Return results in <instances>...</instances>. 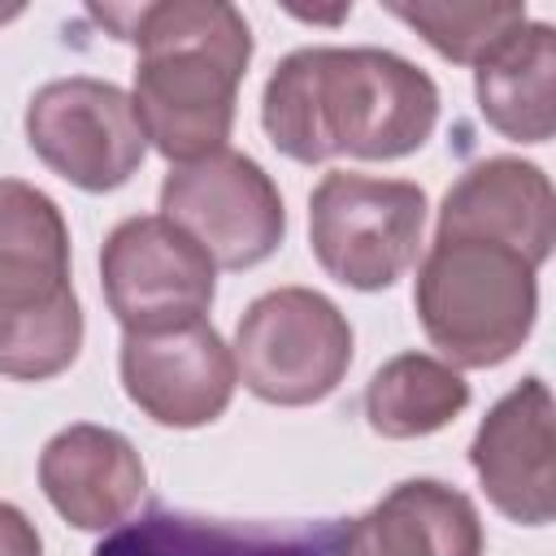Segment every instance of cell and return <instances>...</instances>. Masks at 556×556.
Here are the masks:
<instances>
[{
    "label": "cell",
    "mask_w": 556,
    "mask_h": 556,
    "mask_svg": "<svg viewBox=\"0 0 556 556\" xmlns=\"http://www.w3.org/2000/svg\"><path fill=\"white\" fill-rule=\"evenodd\" d=\"M439 122V87L382 48H300L278 61L261 96L269 143L300 161H395L417 152Z\"/></svg>",
    "instance_id": "1"
},
{
    "label": "cell",
    "mask_w": 556,
    "mask_h": 556,
    "mask_svg": "<svg viewBox=\"0 0 556 556\" xmlns=\"http://www.w3.org/2000/svg\"><path fill=\"white\" fill-rule=\"evenodd\" d=\"M91 17L139 48L130 104L143 139L178 165L222 152L252 61L243 13L226 0H161L91 4Z\"/></svg>",
    "instance_id": "2"
},
{
    "label": "cell",
    "mask_w": 556,
    "mask_h": 556,
    "mask_svg": "<svg viewBox=\"0 0 556 556\" xmlns=\"http://www.w3.org/2000/svg\"><path fill=\"white\" fill-rule=\"evenodd\" d=\"M83 348V308L70 287V226L52 195L0 178V374L56 378Z\"/></svg>",
    "instance_id": "3"
},
{
    "label": "cell",
    "mask_w": 556,
    "mask_h": 556,
    "mask_svg": "<svg viewBox=\"0 0 556 556\" xmlns=\"http://www.w3.org/2000/svg\"><path fill=\"white\" fill-rule=\"evenodd\" d=\"M539 265L517 248L434 235L417 265L413 308L426 339L460 369L504 365L530 334L539 313Z\"/></svg>",
    "instance_id": "4"
},
{
    "label": "cell",
    "mask_w": 556,
    "mask_h": 556,
    "mask_svg": "<svg viewBox=\"0 0 556 556\" xmlns=\"http://www.w3.org/2000/svg\"><path fill=\"white\" fill-rule=\"evenodd\" d=\"M239 382L278 408L326 400L352 365V326L334 300L308 287H278L248 304L235 326Z\"/></svg>",
    "instance_id": "5"
},
{
    "label": "cell",
    "mask_w": 556,
    "mask_h": 556,
    "mask_svg": "<svg viewBox=\"0 0 556 556\" xmlns=\"http://www.w3.org/2000/svg\"><path fill=\"white\" fill-rule=\"evenodd\" d=\"M426 226V191L404 178L334 169L308 195V243L317 265L352 287L382 291L413 261Z\"/></svg>",
    "instance_id": "6"
},
{
    "label": "cell",
    "mask_w": 556,
    "mask_h": 556,
    "mask_svg": "<svg viewBox=\"0 0 556 556\" xmlns=\"http://www.w3.org/2000/svg\"><path fill=\"white\" fill-rule=\"evenodd\" d=\"M161 217L187 230L217 269H252L274 256L287 235L274 178L230 148L174 165L161 182Z\"/></svg>",
    "instance_id": "7"
},
{
    "label": "cell",
    "mask_w": 556,
    "mask_h": 556,
    "mask_svg": "<svg viewBox=\"0 0 556 556\" xmlns=\"http://www.w3.org/2000/svg\"><path fill=\"white\" fill-rule=\"evenodd\" d=\"M100 287L122 330H169L200 321L217 295V265L169 217H126L100 248Z\"/></svg>",
    "instance_id": "8"
},
{
    "label": "cell",
    "mask_w": 556,
    "mask_h": 556,
    "mask_svg": "<svg viewBox=\"0 0 556 556\" xmlns=\"http://www.w3.org/2000/svg\"><path fill=\"white\" fill-rule=\"evenodd\" d=\"M30 152L83 191H113L143 165L148 139L122 87L100 78L43 83L26 104Z\"/></svg>",
    "instance_id": "9"
},
{
    "label": "cell",
    "mask_w": 556,
    "mask_h": 556,
    "mask_svg": "<svg viewBox=\"0 0 556 556\" xmlns=\"http://www.w3.org/2000/svg\"><path fill=\"white\" fill-rule=\"evenodd\" d=\"M117 365L130 404L156 426L174 430L217 421L239 382L230 348L204 317L169 330H126Z\"/></svg>",
    "instance_id": "10"
},
{
    "label": "cell",
    "mask_w": 556,
    "mask_h": 556,
    "mask_svg": "<svg viewBox=\"0 0 556 556\" xmlns=\"http://www.w3.org/2000/svg\"><path fill=\"white\" fill-rule=\"evenodd\" d=\"M473 473L486 500L517 526H547L556 513L552 460V391L543 378H521L478 426L469 443Z\"/></svg>",
    "instance_id": "11"
},
{
    "label": "cell",
    "mask_w": 556,
    "mask_h": 556,
    "mask_svg": "<svg viewBox=\"0 0 556 556\" xmlns=\"http://www.w3.org/2000/svg\"><path fill=\"white\" fill-rule=\"evenodd\" d=\"M434 235H469L517 248L543 265L556 243V200L539 165L517 156H491L469 165L443 195Z\"/></svg>",
    "instance_id": "12"
},
{
    "label": "cell",
    "mask_w": 556,
    "mask_h": 556,
    "mask_svg": "<svg viewBox=\"0 0 556 556\" xmlns=\"http://www.w3.org/2000/svg\"><path fill=\"white\" fill-rule=\"evenodd\" d=\"M135 443L109 426H65L39 452V486L74 530H113L143 495Z\"/></svg>",
    "instance_id": "13"
},
{
    "label": "cell",
    "mask_w": 556,
    "mask_h": 556,
    "mask_svg": "<svg viewBox=\"0 0 556 556\" xmlns=\"http://www.w3.org/2000/svg\"><path fill=\"white\" fill-rule=\"evenodd\" d=\"M339 521H222L152 504L113 526L91 556H326Z\"/></svg>",
    "instance_id": "14"
},
{
    "label": "cell",
    "mask_w": 556,
    "mask_h": 556,
    "mask_svg": "<svg viewBox=\"0 0 556 556\" xmlns=\"http://www.w3.org/2000/svg\"><path fill=\"white\" fill-rule=\"evenodd\" d=\"M482 117L517 143H547L556 126V35L547 22H521L473 65Z\"/></svg>",
    "instance_id": "15"
},
{
    "label": "cell",
    "mask_w": 556,
    "mask_h": 556,
    "mask_svg": "<svg viewBox=\"0 0 556 556\" xmlns=\"http://www.w3.org/2000/svg\"><path fill=\"white\" fill-rule=\"evenodd\" d=\"M356 526L374 556H482L486 547L473 500L434 478L391 486Z\"/></svg>",
    "instance_id": "16"
},
{
    "label": "cell",
    "mask_w": 556,
    "mask_h": 556,
    "mask_svg": "<svg viewBox=\"0 0 556 556\" xmlns=\"http://www.w3.org/2000/svg\"><path fill=\"white\" fill-rule=\"evenodd\" d=\"M469 404V382L439 356L400 352L365 387V417L382 439H421L443 430Z\"/></svg>",
    "instance_id": "17"
},
{
    "label": "cell",
    "mask_w": 556,
    "mask_h": 556,
    "mask_svg": "<svg viewBox=\"0 0 556 556\" xmlns=\"http://www.w3.org/2000/svg\"><path fill=\"white\" fill-rule=\"evenodd\" d=\"M404 26H413L439 56L456 65H478L491 48H500L521 22L526 4H387Z\"/></svg>",
    "instance_id": "18"
},
{
    "label": "cell",
    "mask_w": 556,
    "mask_h": 556,
    "mask_svg": "<svg viewBox=\"0 0 556 556\" xmlns=\"http://www.w3.org/2000/svg\"><path fill=\"white\" fill-rule=\"evenodd\" d=\"M0 556H43L35 521L4 500H0Z\"/></svg>",
    "instance_id": "19"
},
{
    "label": "cell",
    "mask_w": 556,
    "mask_h": 556,
    "mask_svg": "<svg viewBox=\"0 0 556 556\" xmlns=\"http://www.w3.org/2000/svg\"><path fill=\"white\" fill-rule=\"evenodd\" d=\"M326 556H374L369 552V543L361 539V526H356V517L352 521H339V530H334V543H330V552Z\"/></svg>",
    "instance_id": "20"
}]
</instances>
